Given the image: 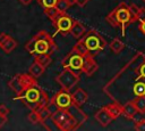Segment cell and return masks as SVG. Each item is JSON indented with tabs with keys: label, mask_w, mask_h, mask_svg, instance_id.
Wrapping results in <instances>:
<instances>
[{
	"label": "cell",
	"mask_w": 145,
	"mask_h": 131,
	"mask_svg": "<svg viewBox=\"0 0 145 131\" xmlns=\"http://www.w3.org/2000/svg\"><path fill=\"white\" fill-rule=\"evenodd\" d=\"M103 91L120 105L145 96V55L137 52L105 84Z\"/></svg>",
	"instance_id": "obj_1"
},
{
	"label": "cell",
	"mask_w": 145,
	"mask_h": 131,
	"mask_svg": "<svg viewBox=\"0 0 145 131\" xmlns=\"http://www.w3.org/2000/svg\"><path fill=\"white\" fill-rule=\"evenodd\" d=\"M14 99L22 101L31 110H37L44 106H48L50 101L48 93L37 83L31 85L20 95H16Z\"/></svg>",
	"instance_id": "obj_2"
},
{
	"label": "cell",
	"mask_w": 145,
	"mask_h": 131,
	"mask_svg": "<svg viewBox=\"0 0 145 131\" xmlns=\"http://www.w3.org/2000/svg\"><path fill=\"white\" fill-rule=\"evenodd\" d=\"M57 44L53 40V38L46 32V31H39L28 42L25 44V49L31 55H40V54H46L52 56L57 50Z\"/></svg>",
	"instance_id": "obj_3"
},
{
	"label": "cell",
	"mask_w": 145,
	"mask_h": 131,
	"mask_svg": "<svg viewBox=\"0 0 145 131\" xmlns=\"http://www.w3.org/2000/svg\"><path fill=\"white\" fill-rule=\"evenodd\" d=\"M106 22L113 26V27H120L122 36L125 35L126 28L133 24L136 19V17L134 16V14L130 11L129 6L126 2H120L112 11H110L106 16H105Z\"/></svg>",
	"instance_id": "obj_4"
},
{
	"label": "cell",
	"mask_w": 145,
	"mask_h": 131,
	"mask_svg": "<svg viewBox=\"0 0 145 131\" xmlns=\"http://www.w3.org/2000/svg\"><path fill=\"white\" fill-rule=\"evenodd\" d=\"M80 40L84 42V44L92 55H97L106 46V41L95 30H89L85 32V34L80 38Z\"/></svg>",
	"instance_id": "obj_5"
},
{
	"label": "cell",
	"mask_w": 145,
	"mask_h": 131,
	"mask_svg": "<svg viewBox=\"0 0 145 131\" xmlns=\"http://www.w3.org/2000/svg\"><path fill=\"white\" fill-rule=\"evenodd\" d=\"M36 77L32 76L29 73L28 74H16L9 82L8 85L9 88L16 93L20 95L23 91H25L27 88H29L33 84H36Z\"/></svg>",
	"instance_id": "obj_6"
},
{
	"label": "cell",
	"mask_w": 145,
	"mask_h": 131,
	"mask_svg": "<svg viewBox=\"0 0 145 131\" xmlns=\"http://www.w3.org/2000/svg\"><path fill=\"white\" fill-rule=\"evenodd\" d=\"M56 82L61 87V89L70 91L79 82V74L75 73L70 68H63V71L56 77Z\"/></svg>",
	"instance_id": "obj_7"
},
{
	"label": "cell",
	"mask_w": 145,
	"mask_h": 131,
	"mask_svg": "<svg viewBox=\"0 0 145 131\" xmlns=\"http://www.w3.org/2000/svg\"><path fill=\"white\" fill-rule=\"evenodd\" d=\"M83 63H84V56L77 52L75 49H71L70 52L62 59L61 65L63 68H70L75 73L79 74L82 73Z\"/></svg>",
	"instance_id": "obj_8"
},
{
	"label": "cell",
	"mask_w": 145,
	"mask_h": 131,
	"mask_svg": "<svg viewBox=\"0 0 145 131\" xmlns=\"http://www.w3.org/2000/svg\"><path fill=\"white\" fill-rule=\"evenodd\" d=\"M54 27L57 28V32H59L61 35H67L70 33L71 26L74 24V19L66 13H60L53 21H52Z\"/></svg>",
	"instance_id": "obj_9"
},
{
	"label": "cell",
	"mask_w": 145,
	"mask_h": 131,
	"mask_svg": "<svg viewBox=\"0 0 145 131\" xmlns=\"http://www.w3.org/2000/svg\"><path fill=\"white\" fill-rule=\"evenodd\" d=\"M49 104L54 106L56 108H69L74 103H72L71 93L67 90L61 89L60 91L54 93V96L50 99Z\"/></svg>",
	"instance_id": "obj_10"
},
{
	"label": "cell",
	"mask_w": 145,
	"mask_h": 131,
	"mask_svg": "<svg viewBox=\"0 0 145 131\" xmlns=\"http://www.w3.org/2000/svg\"><path fill=\"white\" fill-rule=\"evenodd\" d=\"M70 116H71V113L69 108H57L54 112H52L51 120L59 130H62Z\"/></svg>",
	"instance_id": "obj_11"
},
{
	"label": "cell",
	"mask_w": 145,
	"mask_h": 131,
	"mask_svg": "<svg viewBox=\"0 0 145 131\" xmlns=\"http://www.w3.org/2000/svg\"><path fill=\"white\" fill-rule=\"evenodd\" d=\"M97 68H99V65L94 59V55L87 54L86 56H84V63L82 68V72L84 74H86L87 76H91L97 71Z\"/></svg>",
	"instance_id": "obj_12"
},
{
	"label": "cell",
	"mask_w": 145,
	"mask_h": 131,
	"mask_svg": "<svg viewBox=\"0 0 145 131\" xmlns=\"http://www.w3.org/2000/svg\"><path fill=\"white\" fill-rule=\"evenodd\" d=\"M94 117H95V120H96L102 126H104V128L108 126V125L113 121V117L111 116V114L109 113V110L106 109L105 106L102 107V108H100V109L95 113Z\"/></svg>",
	"instance_id": "obj_13"
},
{
	"label": "cell",
	"mask_w": 145,
	"mask_h": 131,
	"mask_svg": "<svg viewBox=\"0 0 145 131\" xmlns=\"http://www.w3.org/2000/svg\"><path fill=\"white\" fill-rule=\"evenodd\" d=\"M71 97H72V103L75 104V105H77V106H82V105H84L85 103H86V100H87V98H88V95H87V92L84 90V89H82V88H77L72 93H71Z\"/></svg>",
	"instance_id": "obj_14"
},
{
	"label": "cell",
	"mask_w": 145,
	"mask_h": 131,
	"mask_svg": "<svg viewBox=\"0 0 145 131\" xmlns=\"http://www.w3.org/2000/svg\"><path fill=\"white\" fill-rule=\"evenodd\" d=\"M69 110H70L71 115L75 117V120L77 121V123H78V125H79V126H80L84 122H86V121H87V115H86V114H84V112L79 108V106H77V105L72 104V105L69 107Z\"/></svg>",
	"instance_id": "obj_15"
},
{
	"label": "cell",
	"mask_w": 145,
	"mask_h": 131,
	"mask_svg": "<svg viewBox=\"0 0 145 131\" xmlns=\"http://www.w3.org/2000/svg\"><path fill=\"white\" fill-rule=\"evenodd\" d=\"M121 106H122V115H125L127 118H130V120L135 118V116L138 114V109L133 101H127Z\"/></svg>",
	"instance_id": "obj_16"
},
{
	"label": "cell",
	"mask_w": 145,
	"mask_h": 131,
	"mask_svg": "<svg viewBox=\"0 0 145 131\" xmlns=\"http://www.w3.org/2000/svg\"><path fill=\"white\" fill-rule=\"evenodd\" d=\"M86 30L85 27L82 25V23L77 22V21H74V24L71 26V30H70V34L75 38V39H80L84 34H85Z\"/></svg>",
	"instance_id": "obj_17"
},
{
	"label": "cell",
	"mask_w": 145,
	"mask_h": 131,
	"mask_svg": "<svg viewBox=\"0 0 145 131\" xmlns=\"http://www.w3.org/2000/svg\"><path fill=\"white\" fill-rule=\"evenodd\" d=\"M105 107L109 110V113L111 114V116L113 117V120H116L120 115H122V106L120 104H118L117 101H113L112 104H109Z\"/></svg>",
	"instance_id": "obj_18"
},
{
	"label": "cell",
	"mask_w": 145,
	"mask_h": 131,
	"mask_svg": "<svg viewBox=\"0 0 145 131\" xmlns=\"http://www.w3.org/2000/svg\"><path fill=\"white\" fill-rule=\"evenodd\" d=\"M16 47H17V41L14 38H11L10 35H8V38L5 40V42L0 46V48L2 49V51L5 54H10Z\"/></svg>",
	"instance_id": "obj_19"
},
{
	"label": "cell",
	"mask_w": 145,
	"mask_h": 131,
	"mask_svg": "<svg viewBox=\"0 0 145 131\" xmlns=\"http://www.w3.org/2000/svg\"><path fill=\"white\" fill-rule=\"evenodd\" d=\"M44 71H45V67H43L40 63H37L36 60H34V63L29 66V68H28V73L32 75V76H34V77H40L43 73H44Z\"/></svg>",
	"instance_id": "obj_20"
},
{
	"label": "cell",
	"mask_w": 145,
	"mask_h": 131,
	"mask_svg": "<svg viewBox=\"0 0 145 131\" xmlns=\"http://www.w3.org/2000/svg\"><path fill=\"white\" fill-rule=\"evenodd\" d=\"M109 47H110V49H111V51H112L113 54H119V52H121V51L123 50L125 44H123V42H122L120 39H113V40L110 42Z\"/></svg>",
	"instance_id": "obj_21"
},
{
	"label": "cell",
	"mask_w": 145,
	"mask_h": 131,
	"mask_svg": "<svg viewBox=\"0 0 145 131\" xmlns=\"http://www.w3.org/2000/svg\"><path fill=\"white\" fill-rule=\"evenodd\" d=\"M34 60H36V62H37V63H40L43 67H45V68H46V67L51 64L52 58H51V56H50V55H46V54H40V55H35Z\"/></svg>",
	"instance_id": "obj_22"
},
{
	"label": "cell",
	"mask_w": 145,
	"mask_h": 131,
	"mask_svg": "<svg viewBox=\"0 0 145 131\" xmlns=\"http://www.w3.org/2000/svg\"><path fill=\"white\" fill-rule=\"evenodd\" d=\"M72 49H75L77 52H79V54H80V55H83V56H86L87 54H91L82 40L77 41V42H76V44L72 47Z\"/></svg>",
	"instance_id": "obj_23"
},
{
	"label": "cell",
	"mask_w": 145,
	"mask_h": 131,
	"mask_svg": "<svg viewBox=\"0 0 145 131\" xmlns=\"http://www.w3.org/2000/svg\"><path fill=\"white\" fill-rule=\"evenodd\" d=\"M37 112H39V114H40V117H41V121H42V122H44L45 120L50 118V117H51V114H52V112H51L49 105H48V106H44V107H42V108H40V109H37Z\"/></svg>",
	"instance_id": "obj_24"
},
{
	"label": "cell",
	"mask_w": 145,
	"mask_h": 131,
	"mask_svg": "<svg viewBox=\"0 0 145 131\" xmlns=\"http://www.w3.org/2000/svg\"><path fill=\"white\" fill-rule=\"evenodd\" d=\"M44 13H45V15H46L51 21H53L61 11H60L57 7H51V8H45V9H44Z\"/></svg>",
	"instance_id": "obj_25"
},
{
	"label": "cell",
	"mask_w": 145,
	"mask_h": 131,
	"mask_svg": "<svg viewBox=\"0 0 145 131\" xmlns=\"http://www.w3.org/2000/svg\"><path fill=\"white\" fill-rule=\"evenodd\" d=\"M27 118H28V121H29L31 123H33V124H37V123L42 122V121H41V117H40V114H39L37 110H31V113L28 114Z\"/></svg>",
	"instance_id": "obj_26"
},
{
	"label": "cell",
	"mask_w": 145,
	"mask_h": 131,
	"mask_svg": "<svg viewBox=\"0 0 145 131\" xmlns=\"http://www.w3.org/2000/svg\"><path fill=\"white\" fill-rule=\"evenodd\" d=\"M57 1H58V0H37L39 5H40L43 9H45V8H51V7H56Z\"/></svg>",
	"instance_id": "obj_27"
},
{
	"label": "cell",
	"mask_w": 145,
	"mask_h": 131,
	"mask_svg": "<svg viewBox=\"0 0 145 131\" xmlns=\"http://www.w3.org/2000/svg\"><path fill=\"white\" fill-rule=\"evenodd\" d=\"M56 7H57L61 13H66L67 9L70 7V5H69V2H68L67 0H58Z\"/></svg>",
	"instance_id": "obj_28"
},
{
	"label": "cell",
	"mask_w": 145,
	"mask_h": 131,
	"mask_svg": "<svg viewBox=\"0 0 145 131\" xmlns=\"http://www.w3.org/2000/svg\"><path fill=\"white\" fill-rule=\"evenodd\" d=\"M135 130L137 131H145V118L139 120L135 123Z\"/></svg>",
	"instance_id": "obj_29"
},
{
	"label": "cell",
	"mask_w": 145,
	"mask_h": 131,
	"mask_svg": "<svg viewBox=\"0 0 145 131\" xmlns=\"http://www.w3.org/2000/svg\"><path fill=\"white\" fill-rule=\"evenodd\" d=\"M128 6H129L130 11L134 14V16H135V17H136V19H137V15H138V13H139L140 8H139V7H137L135 3H130V5H128Z\"/></svg>",
	"instance_id": "obj_30"
},
{
	"label": "cell",
	"mask_w": 145,
	"mask_h": 131,
	"mask_svg": "<svg viewBox=\"0 0 145 131\" xmlns=\"http://www.w3.org/2000/svg\"><path fill=\"white\" fill-rule=\"evenodd\" d=\"M0 113L3 115V116H7L9 114V108L6 106V104H1L0 105Z\"/></svg>",
	"instance_id": "obj_31"
},
{
	"label": "cell",
	"mask_w": 145,
	"mask_h": 131,
	"mask_svg": "<svg viewBox=\"0 0 145 131\" xmlns=\"http://www.w3.org/2000/svg\"><path fill=\"white\" fill-rule=\"evenodd\" d=\"M137 21L139 23L143 22V21H145V9L144 8H140V10H139V13L137 15Z\"/></svg>",
	"instance_id": "obj_32"
},
{
	"label": "cell",
	"mask_w": 145,
	"mask_h": 131,
	"mask_svg": "<svg viewBox=\"0 0 145 131\" xmlns=\"http://www.w3.org/2000/svg\"><path fill=\"white\" fill-rule=\"evenodd\" d=\"M138 30H139V31L145 35V21H143V22H140V23H139Z\"/></svg>",
	"instance_id": "obj_33"
},
{
	"label": "cell",
	"mask_w": 145,
	"mask_h": 131,
	"mask_svg": "<svg viewBox=\"0 0 145 131\" xmlns=\"http://www.w3.org/2000/svg\"><path fill=\"white\" fill-rule=\"evenodd\" d=\"M7 123V116H3L1 113H0V129L2 128V125Z\"/></svg>",
	"instance_id": "obj_34"
},
{
	"label": "cell",
	"mask_w": 145,
	"mask_h": 131,
	"mask_svg": "<svg viewBox=\"0 0 145 131\" xmlns=\"http://www.w3.org/2000/svg\"><path fill=\"white\" fill-rule=\"evenodd\" d=\"M89 0H76V5L79 6V7H84Z\"/></svg>",
	"instance_id": "obj_35"
},
{
	"label": "cell",
	"mask_w": 145,
	"mask_h": 131,
	"mask_svg": "<svg viewBox=\"0 0 145 131\" xmlns=\"http://www.w3.org/2000/svg\"><path fill=\"white\" fill-rule=\"evenodd\" d=\"M7 38H8V34H6V33H1V34H0V46L5 42V40H6Z\"/></svg>",
	"instance_id": "obj_36"
},
{
	"label": "cell",
	"mask_w": 145,
	"mask_h": 131,
	"mask_svg": "<svg viewBox=\"0 0 145 131\" xmlns=\"http://www.w3.org/2000/svg\"><path fill=\"white\" fill-rule=\"evenodd\" d=\"M24 6H28L31 2H32V0H19Z\"/></svg>",
	"instance_id": "obj_37"
},
{
	"label": "cell",
	"mask_w": 145,
	"mask_h": 131,
	"mask_svg": "<svg viewBox=\"0 0 145 131\" xmlns=\"http://www.w3.org/2000/svg\"><path fill=\"white\" fill-rule=\"evenodd\" d=\"M68 2H69V5L70 6H74V5H76V0H67Z\"/></svg>",
	"instance_id": "obj_38"
},
{
	"label": "cell",
	"mask_w": 145,
	"mask_h": 131,
	"mask_svg": "<svg viewBox=\"0 0 145 131\" xmlns=\"http://www.w3.org/2000/svg\"><path fill=\"white\" fill-rule=\"evenodd\" d=\"M143 1H144V2H145V0H143Z\"/></svg>",
	"instance_id": "obj_39"
}]
</instances>
